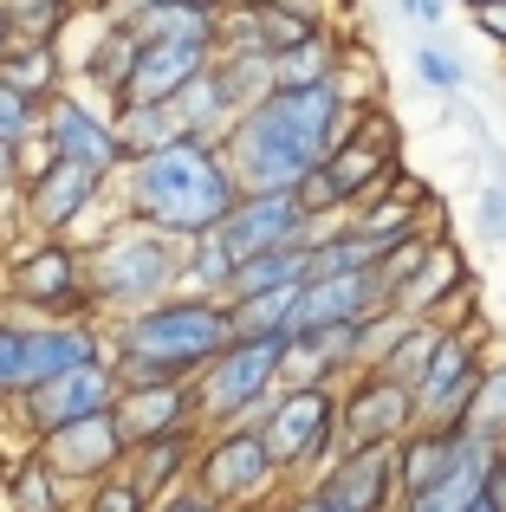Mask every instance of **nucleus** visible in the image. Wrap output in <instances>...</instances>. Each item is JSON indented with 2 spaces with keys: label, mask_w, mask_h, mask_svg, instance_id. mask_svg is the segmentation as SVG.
I'll return each instance as SVG.
<instances>
[{
  "label": "nucleus",
  "mask_w": 506,
  "mask_h": 512,
  "mask_svg": "<svg viewBox=\"0 0 506 512\" xmlns=\"http://www.w3.org/2000/svg\"><path fill=\"white\" fill-rule=\"evenodd\" d=\"M0 454H7V448H0ZM0 474H7V467H0Z\"/></svg>",
  "instance_id": "nucleus-49"
},
{
  "label": "nucleus",
  "mask_w": 506,
  "mask_h": 512,
  "mask_svg": "<svg viewBox=\"0 0 506 512\" xmlns=\"http://www.w3.org/2000/svg\"><path fill=\"white\" fill-rule=\"evenodd\" d=\"M442 338H448V318H409V331L390 344V357H383L377 370L416 389L422 376H429V363H435V350H442Z\"/></svg>",
  "instance_id": "nucleus-29"
},
{
  "label": "nucleus",
  "mask_w": 506,
  "mask_h": 512,
  "mask_svg": "<svg viewBox=\"0 0 506 512\" xmlns=\"http://www.w3.org/2000/svg\"><path fill=\"white\" fill-rule=\"evenodd\" d=\"M455 448H461V422L442 428V422H416L403 441H396V467H403V500H422L448 480L455 467Z\"/></svg>",
  "instance_id": "nucleus-21"
},
{
  "label": "nucleus",
  "mask_w": 506,
  "mask_h": 512,
  "mask_svg": "<svg viewBox=\"0 0 506 512\" xmlns=\"http://www.w3.org/2000/svg\"><path fill=\"white\" fill-rule=\"evenodd\" d=\"M409 65H416V78L429 91H442V98H455V91H468V65H461V52L435 46V39H422L416 52H409Z\"/></svg>",
  "instance_id": "nucleus-34"
},
{
  "label": "nucleus",
  "mask_w": 506,
  "mask_h": 512,
  "mask_svg": "<svg viewBox=\"0 0 506 512\" xmlns=\"http://www.w3.org/2000/svg\"><path fill=\"white\" fill-rule=\"evenodd\" d=\"M357 124V98L344 78L325 85H273L228 130V163L241 188H299Z\"/></svg>",
  "instance_id": "nucleus-1"
},
{
  "label": "nucleus",
  "mask_w": 506,
  "mask_h": 512,
  "mask_svg": "<svg viewBox=\"0 0 506 512\" xmlns=\"http://www.w3.org/2000/svg\"><path fill=\"white\" fill-rule=\"evenodd\" d=\"M312 493L331 512H403V467H396V448H344L338 461L312 480Z\"/></svg>",
  "instance_id": "nucleus-14"
},
{
  "label": "nucleus",
  "mask_w": 506,
  "mask_h": 512,
  "mask_svg": "<svg viewBox=\"0 0 506 512\" xmlns=\"http://www.w3.org/2000/svg\"><path fill=\"white\" fill-rule=\"evenodd\" d=\"M0 493H7V512H65L72 506V480L39 448H26L13 461V474H0Z\"/></svg>",
  "instance_id": "nucleus-24"
},
{
  "label": "nucleus",
  "mask_w": 506,
  "mask_h": 512,
  "mask_svg": "<svg viewBox=\"0 0 506 512\" xmlns=\"http://www.w3.org/2000/svg\"><path fill=\"white\" fill-rule=\"evenodd\" d=\"M228 512H260V506H228Z\"/></svg>",
  "instance_id": "nucleus-48"
},
{
  "label": "nucleus",
  "mask_w": 506,
  "mask_h": 512,
  "mask_svg": "<svg viewBox=\"0 0 506 512\" xmlns=\"http://www.w3.org/2000/svg\"><path fill=\"white\" fill-rule=\"evenodd\" d=\"M150 512H228V506H221V500H208V493H202V487H195V480H189V487L163 493V500H156Z\"/></svg>",
  "instance_id": "nucleus-39"
},
{
  "label": "nucleus",
  "mask_w": 506,
  "mask_h": 512,
  "mask_svg": "<svg viewBox=\"0 0 506 512\" xmlns=\"http://www.w3.org/2000/svg\"><path fill=\"white\" fill-rule=\"evenodd\" d=\"M487 493H494V500L506 506V441H500V461H494V487H487Z\"/></svg>",
  "instance_id": "nucleus-44"
},
{
  "label": "nucleus",
  "mask_w": 506,
  "mask_h": 512,
  "mask_svg": "<svg viewBox=\"0 0 506 512\" xmlns=\"http://www.w3.org/2000/svg\"><path fill=\"white\" fill-rule=\"evenodd\" d=\"M117 137H124V156H150L189 137V124H182L176 104H117Z\"/></svg>",
  "instance_id": "nucleus-28"
},
{
  "label": "nucleus",
  "mask_w": 506,
  "mask_h": 512,
  "mask_svg": "<svg viewBox=\"0 0 506 512\" xmlns=\"http://www.w3.org/2000/svg\"><path fill=\"white\" fill-rule=\"evenodd\" d=\"M137 39H176V46H221V13L195 7V0H150L143 13H130Z\"/></svg>",
  "instance_id": "nucleus-22"
},
{
  "label": "nucleus",
  "mask_w": 506,
  "mask_h": 512,
  "mask_svg": "<svg viewBox=\"0 0 506 512\" xmlns=\"http://www.w3.org/2000/svg\"><path fill=\"white\" fill-rule=\"evenodd\" d=\"M117 422H124L130 441H143V435H169V428H202V415H195L189 383H124L117 389Z\"/></svg>",
  "instance_id": "nucleus-20"
},
{
  "label": "nucleus",
  "mask_w": 506,
  "mask_h": 512,
  "mask_svg": "<svg viewBox=\"0 0 506 512\" xmlns=\"http://www.w3.org/2000/svg\"><path fill=\"white\" fill-rule=\"evenodd\" d=\"M20 39H59L72 20V0H0Z\"/></svg>",
  "instance_id": "nucleus-35"
},
{
  "label": "nucleus",
  "mask_w": 506,
  "mask_h": 512,
  "mask_svg": "<svg viewBox=\"0 0 506 512\" xmlns=\"http://www.w3.org/2000/svg\"><path fill=\"white\" fill-rule=\"evenodd\" d=\"M98 357H111V325H98V312L26 325V389L78 370V363H98Z\"/></svg>",
  "instance_id": "nucleus-16"
},
{
  "label": "nucleus",
  "mask_w": 506,
  "mask_h": 512,
  "mask_svg": "<svg viewBox=\"0 0 506 512\" xmlns=\"http://www.w3.org/2000/svg\"><path fill=\"white\" fill-rule=\"evenodd\" d=\"M13 182H26V169H20V143H0V201L13 195Z\"/></svg>",
  "instance_id": "nucleus-41"
},
{
  "label": "nucleus",
  "mask_w": 506,
  "mask_h": 512,
  "mask_svg": "<svg viewBox=\"0 0 506 512\" xmlns=\"http://www.w3.org/2000/svg\"><path fill=\"white\" fill-rule=\"evenodd\" d=\"M26 389V325L0 318V402H13Z\"/></svg>",
  "instance_id": "nucleus-37"
},
{
  "label": "nucleus",
  "mask_w": 506,
  "mask_h": 512,
  "mask_svg": "<svg viewBox=\"0 0 506 512\" xmlns=\"http://www.w3.org/2000/svg\"><path fill=\"white\" fill-rule=\"evenodd\" d=\"M260 435L273 448V461L286 467V480L312 487L331 461H338V383H286L273 396V409L260 415Z\"/></svg>",
  "instance_id": "nucleus-6"
},
{
  "label": "nucleus",
  "mask_w": 506,
  "mask_h": 512,
  "mask_svg": "<svg viewBox=\"0 0 506 512\" xmlns=\"http://www.w3.org/2000/svg\"><path fill=\"white\" fill-rule=\"evenodd\" d=\"M195 7H208V13H228V7H234V0H195Z\"/></svg>",
  "instance_id": "nucleus-47"
},
{
  "label": "nucleus",
  "mask_w": 506,
  "mask_h": 512,
  "mask_svg": "<svg viewBox=\"0 0 506 512\" xmlns=\"http://www.w3.org/2000/svg\"><path fill=\"white\" fill-rule=\"evenodd\" d=\"M169 292H182V240L130 221L91 247V305L98 312L130 318L143 305L169 299Z\"/></svg>",
  "instance_id": "nucleus-4"
},
{
  "label": "nucleus",
  "mask_w": 506,
  "mask_h": 512,
  "mask_svg": "<svg viewBox=\"0 0 506 512\" xmlns=\"http://www.w3.org/2000/svg\"><path fill=\"white\" fill-rule=\"evenodd\" d=\"M416 422H422L416 389L396 383V376L351 370L338 383V441H344V448H396V441H403Z\"/></svg>",
  "instance_id": "nucleus-9"
},
{
  "label": "nucleus",
  "mask_w": 506,
  "mask_h": 512,
  "mask_svg": "<svg viewBox=\"0 0 506 512\" xmlns=\"http://www.w3.org/2000/svg\"><path fill=\"white\" fill-rule=\"evenodd\" d=\"M273 78L279 85H325V78H344V46L331 33H318V39H305V46L279 52Z\"/></svg>",
  "instance_id": "nucleus-30"
},
{
  "label": "nucleus",
  "mask_w": 506,
  "mask_h": 512,
  "mask_svg": "<svg viewBox=\"0 0 506 512\" xmlns=\"http://www.w3.org/2000/svg\"><path fill=\"white\" fill-rule=\"evenodd\" d=\"M474 221H481V240L506 247V175H487V188L474 195Z\"/></svg>",
  "instance_id": "nucleus-38"
},
{
  "label": "nucleus",
  "mask_w": 506,
  "mask_h": 512,
  "mask_svg": "<svg viewBox=\"0 0 506 512\" xmlns=\"http://www.w3.org/2000/svg\"><path fill=\"white\" fill-rule=\"evenodd\" d=\"M468 428L487 435V441H506V344L487 357V376H481V389H474V402H468Z\"/></svg>",
  "instance_id": "nucleus-32"
},
{
  "label": "nucleus",
  "mask_w": 506,
  "mask_h": 512,
  "mask_svg": "<svg viewBox=\"0 0 506 512\" xmlns=\"http://www.w3.org/2000/svg\"><path fill=\"white\" fill-rule=\"evenodd\" d=\"M156 500L137 487V474L130 467H117V474H104V480H91L85 487V512H150Z\"/></svg>",
  "instance_id": "nucleus-36"
},
{
  "label": "nucleus",
  "mask_w": 506,
  "mask_h": 512,
  "mask_svg": "<svg viewBox=\"0 0 506 512\" xmlns=\"http://www.w3.org/2000/svg\"><path fill=\"white\" fill-rule=\"evenodd\" d=\"M279 370H286V338H234L221 357H208L202 370L189 376L202 428L215 435V428L260 422V415L273 409V396L286 389Z\"/></svg>",
  "instance_id": "nucleus-5"
},
{
  "label": "nucleus",
  "mask_w": 506,
  "mask_h": 512,
  "mask_svg": "<svg viewBox=\"0 0 506 512\" xmlns=\"http://www.w3.org/2000/svg\"><path fill=\"white\" fill-rule=\"evenodd\" d=\"M39 130H46V98L0 78V143H33Z\"/></svg>",
  "instance_id": "nucleus-33"
},
{
  "label": "nucleus",
  "mask_w": 506,
  "mask_h": 512,
  "mask_svg": "<svg viewBox=\"0 0 506 512\" xmlns=\"http://www.w3.org/2000/svg\"><path fill=\"white\" fill-rule=\"evenodd\" d=\"M215 65V46H176V39H143L137 72L124 85V104H176L195 78Z\"/></svg>",
  "instance_id": "nucleus-18"
},
{
  "label": "nucleus",
  "mask_w": 506,
  "mask_h": 512,
  "mask_svg": "<svg viewBox=\"0 0 506 512\" xmlns=\"http://www.w3.org/2000/svg\"><path fill=\"white\" fill-rule=\"evenodd\" d=\"M468 512H506V506H500V500H494V493H481V500H474V506H468Z\"/></svg>",
  "instance_id": "nucleus-46"
},
{
  "label": "nucleus",
  "mask_w": 506,
  "mask_h": 512,
  "mask_svg": "<svg viewBox=\"0 0 506 512\" xmlns=\"http://www.w3.org/2000/svg\"><path fill=\"white\" fill-rule=\"evenodd\" d=\"M111 188V175L98 163H78V156L52 150L46 163L20 182V214L33 234H72V221H85L98 208V195Z\"/></svg>",
  "instance_id": "nucleus-11"
},
{
  "label": "nucleus",
  "mask_w": 506,
  "mask_h": 512,
  "mask_svg": "<svg viewBox=\"0 0 506 512\" xmlns=\"http://www.w3.org/2000/svg\"><path fill=\"white\" fill-rule=\"evenodd\" d=\"M481 376H487V325H474V318L468 325H448L429 376L416 383L422 422H442V428L468 422V402H474V389H481Z\"/></svg>",
  "instance_id": "nucleus-13"
},
{
  "label": "nucleus",
  "mask_w": 506,
  "mask_h": 512,
  "mask_svg": "<svg viewBox=\"0 0 506 512\" xmlns=\"http://www.w3.org/2000/svg\"><path fill=\"white\" fill-rule=\"evenodd\" d=\"M65 52H59V39H13L7 52H0V78L7 85H20V91H33V98H59V85H65Z\"/></svg>",
  "instance_id": "nucleus-25"
},
{
  "label": "nucleus",
  "mask_w": 506,
  "mask_h": 512,
  "mask_svg": "<svg viewBox=\"0 0 506 512\" xmlns=\"http://www.w3.org/2000/svg\"><path fill=\"white\" fill-rule=\"evenodd\" d=\"M396 7H403L409 20H422V26H442L448 20V0H396Z\"/></svg>",
  "instance_id": "nucleus-42"
},
{
  "label": "nucleus",
  "mask_w": 506,
  "mask_h": 512,
  "mask_svg": "<svg viewBox=\"0 0 506 512\" xmlns=\"http://www.w3.org/2000/svg\"><path fill=\"white\" fill-rule=\"evenodd\" d=\"M39 137H46L59 156L98 163L104 175H117V169L130 163V156H124V137H117V111H98V104L65 98V91L46 104V130H39Z\"/></svg>",
  "instance_id": "nucleus-17"
},
{
  "label": "nucleus",
  "mask_w": 506,
  "mask_h": 512,
  "mask_svg": "<svg viewBox=\"0 0 506 512\" xmlns=\"http://www.w3.org/2000/svg\"><path fill=\"white\" fill-rule=\"evenodd\" d=\"M468 13H474V26H481V33L506 52V0H474Z\"/></svg>",
  "instance_id": "nucleus-40"
},
{
  "label": "nucleus",
  "mask_w": 506,
  "mask_h": 512,
  "mask_svg": "<svg viewBox=\"0 0 506 512\" xmlns=\"http://www.w3.org/2000/svg\"><path fill=\"white\" fill-rule=\"evenodd\" d=\"M318 227H331V221L305 214V201L292 195V188H241V201H234L228 221H221V240H228L241 260H253V253H273V247H312Z\"/></svg>",
  "instance_id": "nucleus-12"
},
{
  "label": "nucleus",
  "mask_w": 506,
  "mask_h": 512,
  "mask_svg": "<svg viewBox=\"0 0 506 512\" xmlns=\"http://www.w3.org/2000/svg\"><path fill=\"white\" fill-rule=\"evenodd\" d=\"M176 111H182V124H189V137H208V143H228V130H234V117L247 111L241 98H234V85L221 78V65H208L202 78H195L189 91L176 98Z\"/></svg>",
  "instance_id": "nucleus-23"
},
{
  "label": "nucleus",
  "mask_w": 506,
  "mask_h": 512,
  "mask_svg": "<svg viewBox=\"0 0 506 512\" xmlns=\"http://www.w3.org/2000/svg\"><path fill=\"white\" fill-rule=\"evenodd\" d=\"M468 7H474V0H468Z\"/></svg>",
  "instance_id": "nucleus-50"
},
{
  "label": "nucleus",
  "mask_w": 506,
  "mask_h": 512,
  "mask_svg": "<svg viewBox=\"0 0 506 512\" xmlns=\"http://www.w3.org/2000/svg\"><path fill=\"white\" fill-rule=\"evenodd\" d=\"M234 273H241V253L221 240V227H215V234L182 240V286H189V292H215V299H228Z\"/></svg>",
  "instance_id": "nucleus-27"
},
{
  "label": "nucleus",
  "mask_w": 506,
  "mask_h": 512,
  "mask_svg": "<svg viewBox=\"0 0 506 512\" xmlns=\"http://www.w3.org/2000/svg\"><path fill=\"white\" fill-rule=\"evenodd\" d=\"M39 454H46L72 487H91V480L117 474L124 454H130V435H124V422H117V402H111V409H98V415H78V422L52 428V435L39 441Z\"/></svg>",
  "instance_id": "nucleus-15"
},
{
  "label": "nucleus",
  "mask_w": 506,
  "mask_h": 512,
  "mask_svg": "<svg viewBox=\"0 0 506 512\" xmlns=\"http://www.w3.org/2000/svg\"><path fill=\"white\" fill-rule=\"evenodd\" d=\"M292 299H299V286L228 299L234 305V338H292Z\"/></svg>",
  "instance_id": "nucleus-31"
},
{
  "label": "nucleus",
  "mask_w": 506,
  "mask_h": 512,
  "mask_svg": "<svg viewBox=\"0 0 506 512\" xmlns=\"http://www.w3.org/2000/svg\"><path fill=\"white\" fill-rule=\"evenodd\" d=\"M195 487L221 506H266L279 487H286V467L273 461L260 422L241 428H215L202 441V461H195Z\"/></svg>",
  "instance_id": "nucleus-8"
},
{
  "label": "nucleus",
  "mask_w": 506,
  "mask_h": 512,
  "mask_svg": "<svg viewBox=\"0 0 506 512\" xmlns=\"http://www.w3.org/2000/svg\"><path fill=\"white\" fill-rule=\"evenodd\" d=\"M305 279H312V247H273V253L241 260L228 299H247V292H286V286H305Z\"/></svg>",
  "instance_id": "nucleus-26"
},
{
  "label": "nucleus",
  "mask_w": 506,
  "mask_h": 512,
  "mask_svg": "<svg viewBox=\"0 0 506 512\" xmlns=\"http://www.w3.org/2000/svg\"><path fill=\"white\" fill-rule=\"evenodd\" d=\"M117 389H124V383H117V363L98 357V363H78V370H65V376H46V383L20 389L7 409H13V428H26V441H46L52 428L78 422V415L111 409Z\"/></svg>",
  "instance_id": "nucleus-10"
},
{
  "label": "nucleus",
  "mask_w": 506,
  "mask_h": 512,
  "mask_svg": "<svg viewBox=\"0 0 506 512\" xmlns=\"http://www.w3.org/2000/svg\"><path fill=\"white\" fill-rule=\"evenodd\" d=\"M202 441H208V428H169V435H143V441H130L124 467L137 474V487L150 493V500H163V493H176V487H189V480H195Z\"/></svg>",
  "instance_id": "nucleus-19"
},
{
  "label": "nucleus",
  "mask_w": 506,
  "mask_h": 512,
  "mask_svg": "<svg viewBox=\"0 0 506 512\" xmlns=\"http://www.w3.org/2000/svg\"><path fill=\"white\" fill-rule=\"evenodd\" d=\"M117 201H124V221H143L169 240H195L228 221V208L241 201V175L221 143L176 137L169 150L130 156L117 169Z\"/></svg>",
  "instance_id": "nucleus-2"
},
{
  "label": "nucleus",
  "mask_w": 506,
  "mask_h": 512,
  "mask_svg": "<svg viewBox=\"0 0 506 512\" xmlns=\"http://www.w3.org/2000/svg\"><path fill=\"white\" fill-rule=\"evenodd\" d=\"M0 292H7L20 312H33V318H78V312H98V305H91V253L72 247L65 234H39L33 247L13 253Z\"/></svg>",
  "instance_id": "nucleus-7"
},
{
  "label": "nucleus",
  "mask_w": 506,
  "mask_h": 512,
  "mask_svg": "<svg viewBox=\"0 0 506 512\" xmlns=\"http://www.w3.org/2000/svg\"><path fill=\"white\" fill-rule=\"evenodd\" d=\"M13 39H20V33H13V20H7V7H0V52H7V46H13Z\"/></svg>",
  "instance_id": "nucleus-45"
},
{
  "label": "nucleus",
  "mask_w": 506,
  "mask_h": 512,
  "mask_svg": "<svg viewBox=\"0 0 506 512\" xmlns=\"http://www.w3.org/2000/svg\"><path fill=\"white\" fill-rule=\"evenodd\" d=\"M228 344H234V305L189 286L111 325L117 383H189Z\"/></svg>",
  "instance_id": "nucleus-3"
},
{
  "label": "nucleus",
  "mask_w": 506,
  "mask_h": 512,
  "mask_svg": "<svg viewBox=\"0 0 506 512\" xmlns=\"http://www.w3.org/2000/svg\"><path fill=\"white\" fill-rule=\"evenodd\" d=\"M286 512H331L325 500H318V493L312 487H299V493H292V500H286Z\"/></svg>",
  "instance_id": "nucleus-43"
}]
</instances>
